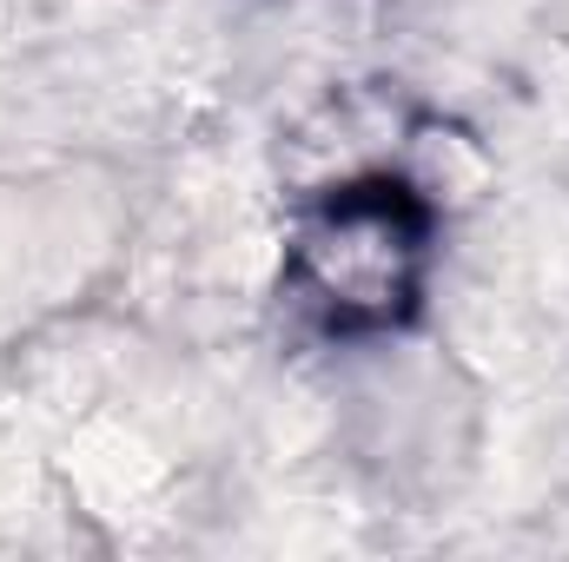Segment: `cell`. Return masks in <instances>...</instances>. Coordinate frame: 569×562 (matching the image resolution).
Instances as JSON below:
<instances>
[{
  "instance_id": "6da1fadb",
  "label": "cell",
  "mask_w": 569,
  "mask_h": 562,
  "mask_svg": "<svg viewBox=\"0 0 569 562\" xmlns=\"http://www.w3.org/2000/svg\"><path fill=\"white\" fill-rule=\"evenodd\" d=\"M437 259V199L398 165H345L298 192L284 298L325 338H385L418 318Z\"/></svg>"
}]
</instances>
